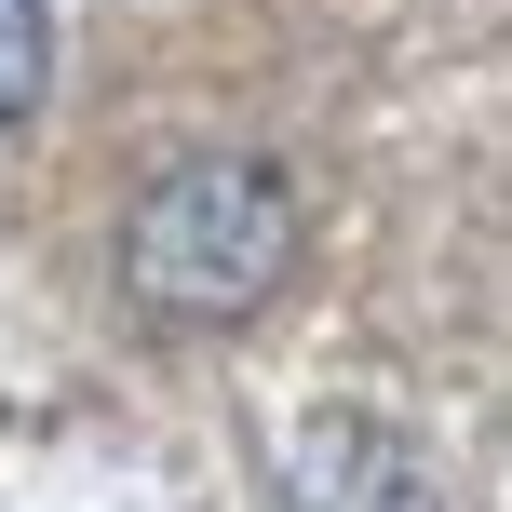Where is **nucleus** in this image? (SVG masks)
<instances>
[{
	"label": "nucleus",
	"instance_id": "f257e3e1",
	"mask_svg": "<svg viewBox=\"0 0 512 512\" xmlns=\"http://www.w3.org/2000/svg\"><path fill=\"white\" fill-rule=\"evenodd\" d=\"M283 270H297V189L243 149L162 162L122 216V297L149 324H243Z\"/></svg>",
	"mask_w": 512,
	"mask_h": 512
},
{
	"label": "nucleus",
	"instance_id": "f03ea898",
	"mask_svg": "<svg viewBox=\"0 0 512 512\" xmlns=\"http://www.w3.org/2000/svg\"><path fill=\"white\" fill-rule=\"evenodd\" d=\"M283 512H445V486L391 418H310L283 445Z\"/></svg>",
	"mask_w": 512,
	"mask_h": 512
},
{
	"label": "nucleus",
	"instance_id": "7ed1b4c3",
	"mask_svg": "<svg viewBox=\"0 0 512 512\" xmlns=\"http://www.w3.org/2000/svg\"><path fill=\"white\" fill-rule=\"evenodd\" d=\"M41 95V0H0V122Z\"/></svg>",
	"mask_w": 512,
	"mask_h": 512
}]
</instances>
